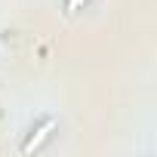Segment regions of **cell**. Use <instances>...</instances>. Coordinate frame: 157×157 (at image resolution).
I'll return each mask as SVG.
<instances>
[{
    "mask_svg": "<svg viewBox=\"0 0 157 157\" xmlns=\"http://www.w3.org/2000/svg\"><path fill=\"white\" fill-rule=\"evenodd\" d=\"M49 129H52V120H46V123H43L40 129H37V136H31V139L25 142V151H34V148H37V145H40V142L46 139V132H49Z\"/></svg>",
    "mask_w": 157,
    "mask_h": 157,
    "instance_id": "6da1fadb",
    "label": "cell"
},
{
    "mask_svg": "<svg viewBox=\"0 0 157 157\" xmlns=\"http://www.w3.org/2000/svg\"><path fill=\"white\" fill-rule=\"evenodd\" d=\"M77 6H80V0H65V10H68V13H74Z\"/></svg>",
    "mask_w": 157,
    "mask_h": 157,
    "instance_id": "7a4b0ae2",
    "label": "cell"
}]
</instances>
